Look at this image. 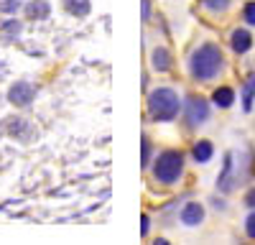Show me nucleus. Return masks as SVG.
I'll list each match as a JSON object with an SVG mask.
<instances>
[{"mask_svg": "<svg viewBox=\"0 0 255 245\" xmlns=\"http://www.w3.org/2000/svg\"><path fill=\"white\" fill-rule=\"evenodd\" d=\"M243 18H245L248 26H255V3H248V5L243 8Z\"/></svg>", "mask_w": 255, "mask_h": 245, "instance_id": "a211bd4d", "label": "nucleus"}, {"mask_svg": "<svg viewBox=\"0 0 255 245\" xmlns=\"http://www.w3.org/2000/svg\"><path fill=\"white\" fill-rule=\"evenodd\" d=\"M253 100H255V74L248 79L245 92H243V108L245 110H253Z\"/></svg>", "mask_w": 255, "mask_h": 245, "instance_id": "2eb2a0df", "label": "nucleus"}, {"mask_svg": "<svg viewBox=\"0 0 255 245\" xmlns=\"http://www.w3.org/2000/svg\"><path fill=\"white\" fill-rule=\"evenodd\" d=\"M20 5L23 0H0V13H15Z\"/></svg>", "mask_w": 255, "mask_h": 245, "instance_id": "dca6fc26", "label": "nucleus"}, {"mask_svg": "<svg viewBox=\"0 0 255 245\" xmlns=\"http://www.w3.org/2000/svg\"><path fill=\"white\" fill-rule=\"evenodd\" d=\"M245 204H248V207H255V189H250V192H248V197H245Z\"/></svg>", "mask_w": 255, "mask_h": 245, "instance_id": "4be33fe9", "label": "nucleus"}, {"mask_svg": "<svg viewBox=\"0 0 255 245\" xmlns=\"http://www.w3.org/2000/svg\"><path fill=\"white\" fill-rule=\"evenodd\" d=\"M49 15H51V5L46 0H31L26 5V18H31V20H44Z\"/></svg>", "mask_w": 255, "mask_h": 245, "instance_id": "1a4fd4ad", "label": "nucleus"}, {"mask_svg": "<svg viewBox=\"0 0 255 245\" xmlns=\"http://www.w3.org/2000/svg\"><path fill=\"white\" fill-rule=\"evenodd\" d=\"M3 130H5V128H3V125H0V135H3Z\"/></svg>", "mask_w": 255, "mask_h": 245, "instance_id": "b1692460", "label": "nucleus"}, {"mask_svg": "<svg viewBox=\"0 0 255 245\" xmlns=\"http://www.w3.org/2000/svg\"><path fill=\"white\" fill-rule=\"evenodd\" d=\"M202 220H204V207L199 202H189L186 207L181 210V222L186 225V228H197Z\"/></svg>", "mask_w": 255, "mask_h": 245, "instance_id": "0eeeda50", "label": "nucleus"}, {"mask_svg": "<svg viewBox=\"0 0 255 245\" xmlns=\"http://www.w3.org/2000/svg\"><path fill=\"white\" fill-rule=\"evenodd\" d=\"M20 20H15V18H10V20H5V23H0V41H5V44H10L13 38H18L20 36Z\"/></svg>", "mask_w": 255, "mask_h": 245, "instance_id": "9d476101", "label": "nucleus"}, {"mask_svg": "<svg viewBox=\"0 0 255 245\" xmlns=\"http://www.w3.org/2000/svg\"><path fill=\"white\" fill-rule=\"evenodd\" d=\"M222 69V51L217 44H202L189 59V72L199 82H209L215 79Z\"/></svg>", "mask_w": 255, "mask_h": 245, "instance_id": "f257e3e1", "label": "nucleus"}, {"mask_svg": "<svg viewBox=\"0 0 255 245\" xmlns=\"http://www.w3.org/2000/svg\"><path fill=\"white\" fill-rule=\"evenodd\" d=\"M230 46H232V51H235V54H245L253 46V36L245 28H235V31H232V36H230Z\"/></svg>", "mask_w": 255, "mask_h": 245, "instance_id": "6e6552de", "label": "nucleus"}, {"mask_svg": "<svg viewBox=\"0 0 255 245\" xmlns=\"http://www.w3.org/2000/svg\"><path fill=\"white\" fill-rule=\"evenodd\" d=\"M148 228H151V220H148V215H143V235H148Z\"/></svg>", "mask_w": 255, "mask_h": 245, "instance_id": "5701e85b", "label": "nucleus"}, {"mask_svg": "<svg viewBox=\"0 0 255 245\" xmlns=\"http://www.w3.org/2000/svg\"><path fill=\"white\" fill-rule=\"evenodd\" d=\"M191 153H194V161H197V163H207V161L212 158V153H215V146H212L209 140H199Z\"/></svg>", "mask_w": 255, "mask_h": 245, "instance_id": "f8f14e48", "label": "nucleus"}, {"mask_svg": "<svg viewBox=\"0 0 255 245\" xmlns=\"http://www.w3.org/2000/svg\"><path fill=\"white\" fill-rule=\"evenodd\" d=\"M153 69L156 72H168L171 69V54H168L166 49H153Z\"/></svg>", "mask_w": 255, "mask_h": 245, "instance_id": "9b49d317", "label": "nucleus"}, {"mask_svg": "<svg viewBox=\"0 0 255 245\" xmlns=\"http://www.w3.org/2000/svg\"><path fill=\"white\" fill-rule=\"evenodd\" d=\"M5 130H8V135H13V138L20 140V143H31V140L36 138V128L31 125L26 118H8Z\"/></svg>", "mask_w": 255, "mask_h": 245, "instance_id": "39448f33", "label": "nucleus"}, {"mask_svg": "<svg viewBox=\"0 0 255 245\" xmlns=\"http://www.w3.org/2000/svg\"><path fill=\"white\" fill-rule=\"evenodd\" d=\"M245 233H248V238H253L255 240V212L248 217V222H245Z\"/></svg>", "mask_w": 255, "mask_h": 245, "instance_id": "aec40b11", "label": "nucleus"}, {"mask_svg": "<svg viewBox=\"0 0 255 245\" xmlns=\"http://www.w3.org/2000/svg\"><path fill=\"white\" fill-rule=\"evenodd\" d=\"M179 95L171 87H158L148 95V115H151L156 122H168L179 115Z\"/></svg>", "mask_w": 255, "mask_h": 245, "instance_id": "f03ea898", "label": "nucleus"}, {"mask_svg": "<svg viewBox=\"0 0 255 245\" xmlns=\"http://www.w3.org/2000/svg\"><path fill=\"white\" fill-rule=\"evenodd\" d=\"M64 8H67L69 15L82 18V15L90 13V0H64Z\"/></svg>", "mask_w": 255, "mask_h": 245, "instance_id": "ddd939ff", "label": "nucleus"}, {"mask_svg": "<svg viewBox=\"0 0 255 245\" xmlns=\"http://www.w3.org/2000/svg\"><path fill=\"white\" fill-rule=\"evenodd\" d=\"M33 95H36V90H33V85L31 82H15V85L10 87V92H8V100L13 102L15 108H28L31 105V100H33Z\"/></svg>", "mask_w": 255, "mask_h": 245, "instance_id": "423d86ee", "label": "nucleus"}, {"mask_svg": "<svg viewBox=\"0 0 255 245\" xmlns=\"http://www.w3.org/2000/svg\"><path fill=\"white\" fill-rule=\"evenodd\" d=\"M212 100H215V105H217V108H230L232 102H235V92H232L230 87H220V90H215Z\"/></svg>", "mask_w": 255, "mask_h": 245, "instance_id": "4468645a", "label": "nucleus"}, {"mask_svg": "<svg viewBox=\"0 0 255 245\" xmlns=\"http://www.w3.org/2000/svg\"><path fill=\"white\" fill-rule=\"evenodd\" d=\"M204 5H207L212 13H220V10H225V8L230 5V0H204Z\"/></svg>", "mask_w": 255, "mask_h": 245, "instance_id": "f3484780", "label": "nucleus"}, {"mask_svg": "<svg viewBox=\"0 0 255 245\" xmlns=\"http://www.w3.org/2000/svg\"><path fill=\"white\" fill-rule=\"evenodd\" d=\"M140 163H143V166H148V163H151V140H148V138H143V156H140Z\"/></svg>", "mask_w": 255, "mask_h": 245, "instance_id": "6ab92c4d", "label": "nucleus"}, {"mask_svg": "<svg viewBox=\"0 0 255 245\" xmlns=\"http://www.w3.org/2000/svg\"><path fill=\"white\" fill-rule=\"evenodd\" d=\"M184 171V153L181 151H163L153 163V176L163 184H174Z\"/></svg>", "mask_w": 255, "mask_h": 245, "instance_id": "7ed1b4c3", "label": "nucleus"}, {"mask_svg": "<svg viewBox=\"0 0 255 245\" xmlns=\"http://www.w3.org/2000/svg\"><path fill=\"white\" fill-rule=\"evenodd\" d=\"M186 120H189L191 128H197V125H202V122H207L209 120V105H207V100L189 97V102H186Z\"/></svg>", "mask_w": 255, "mask_h": 245, "instance_id": "20e7f679", "label": "nucleus"}, {"mask_svg": "<svg viewBox=\"0 0 255 245\" xmlns=\"http://www.w3.org/2000/svg\"><path fill=\"white\" fill-rule=\"evenodd\" d=\"M148 18H151V3L143 0V20H148Z\"/></svg>", "mask_w": 255, "mask_h": 245, "instance_id": "412c9836", "label": "nucleus"}]
</instances>
